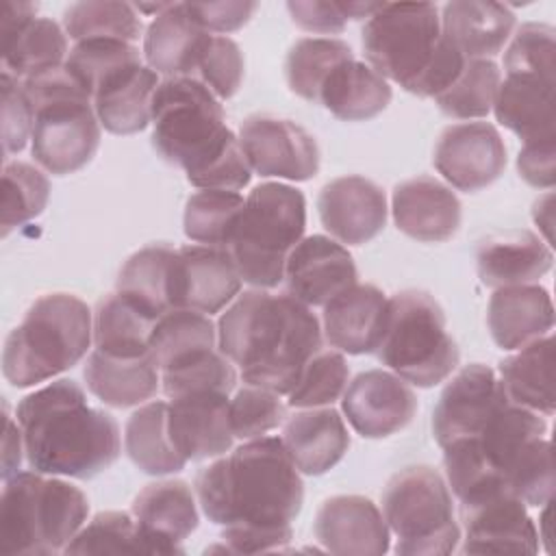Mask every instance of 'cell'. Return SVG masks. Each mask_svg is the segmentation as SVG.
Wrapping results in <instances>:
<instances>
[{"label": "cell", "mask_w": 556, "mask_h": 556, "mask_svg": "<svg viewBox=\"0 0 556 556\" xmlns=\"http://www.w3.org/2000/svg\"><path fill=\"white\" fill-rule=\"evenodd\" d=\"M195 495L208 521L224 528L230 552L282 549L304 502V482L282 439L241 443L195 476Z\"/></svg>", "instance_id": "6da1fadb"}, {"label": "cell", "mask_w": 556, "mask_h": 556, "mask_svg": "<svg viewBox=\"0 0 556 556\" xmlns=\"http://www.w3.org/2000/svg\"><path fill=\"white\" fill-rule=\"evenodd\" d=\"M219 352L241 369L245 384L289 393L321 350L319 319L289 293L250 289L217 321Z\"/></svg>", "instance_id": "7a4b0ae2"}, {"label": "cell", "mask_w": 556, "mask_h": 556, "mask_svg": "<svg viewBox=\"0 0 556 556\" xmlns=\"http://www.w3.org/2000/svg\"><path fill=\"white\" fill-rule=\"evenodd\" d=\"M152 146L167 163L182 167L193 187L239 191L250 182L252 167L239 137L226 126L215 93L200 80H161L152 98Z\"/></svg>", "instance_id": "3957f363"}, {"label": "cell", "mask_w": 556, "mask_h": 556, "mask_svg": "<svg viewBox=\"0 0 556 556\" xmlns=\"http://www.w3.org/2000/svg\"><path fill=\"white\" fill-rule=\"evenodd\" d=\"M15 417L33 471L89 480L119 458L117 421L91 408L83 387L74 380L61 378L26 395Z\"/></svg>", "instance_id": "277c9868"}, {"label": "cell", "mask_w": 556, "mask_h": 556, "mask_svg": "<svg viewBox=\"0 0 556 556\" xmlns=\"http://www.w3.org/2000/svg\"><path fill=\"white\" fill-rule=\"evenodd\" d=\"M361 41L371 70L419 98L443 93L467 63L441 33L439 9L430 2H382Z\"/></svg>", "instance_id": "5b68a950"}, {"label": "cell", "mask_w": 556, "mask_h": 556, "mask_svg": "<svg viewBox=\"0 0 556 556\" xmlns=\"http://www.w3.org/2000/svg\"><path fill=\"white\" fill-rule=\"evenodd\" d=\"M89 515L87 495L59 478L17 471L0 497V556H50L65 549Z\"/></svg>", "instance_id": "8992f818"}, {"label": "cell", "mask_w": 556, "mask_h": 556, "mask_svg": "<svg viewBox=\"0 0 556 556\" xmlns=\"http://www.w3.org/2000/svg\"><path fill=\"white\" fill-rule=\"evenodd\" d=\"M93 339L89 306L72 293H48L33 302L2 350V374L17 387H35L83 361Z\"/></svg>", "instance_id": "52a82bcc"}, {"label": "cell", "mask_w": 556, "mask_h": 556, "mask_svg": "<svg viewBox=\"0 0 556 556\" xmlns=\"http://www.w3.org/2000/svg\"><path fill=\"white\" fill-rule=\"evenodd\" d=\"M306 228L304 193L282 182H261L250 191L226 245L243 282L274 289L285 278L289 252Z\"/></svg>", "instance_id": "ba28073f"}, {"label": "cell", "mask_w": 556, "mask_h": 556, "mask_svg": "<svg viewBox=\"0 0 556 556\" xmlns=\"http://www.w3.org/2000/svg\"><path fill=\"white\" fill-rule=\"evenodd\" d=\"M376 356L395 376L424 389L443 382L460 361L441 304L417 289L389 298Z\"/></svg>", "instance_id": "9c48e42d"}, {"label": "cell", "mask_w": 556, "mask_h": 556, "mask_svg": "<svg viewBox=\"0 0 556 556\" xmlns=\"http://www.w3.org/2000/svg\"><path fill=\"white\" fill-rule=\"evenodd\" d=\"M382 515L400 556H445L458 547L450 486L430 465L406 467L387 482Z\"/></svg>", "instance_id": "30bf717a"}, {"label": "cell", "mask_w": 556, "mask_h": 556, "mask_svg": "<svg viewBox=\"0 0 556 556\" xmlns=\"http://www.w3.org/2000/svg\"><path fill=\"white\" fill-rule=\"evenodd\" d=\"M100 146V119L93 102H56L35 111L30 150L54 176L85 167Z\"/></svg>", "instance_id": "8fae6325"}, {"label": "cell", "mask_w": 556, "mask_h": 556, "mask_svg": "<svg viewBox=\"0 0 556 556\" xmlns=\"http://www.w3.org/2000/svg\"><path fill=\"white\" fill-rule=\"evenodd\" d=\"M241 150L263 178L311 180L319 172V146L300 124L274 115H250L239 128Z\"/></svg>", "instance_id": "7c38bea8"}, {"label": "cell", "mask_w": 556, "mask_h": 556, "mask_svg": "<svg viewBox=\"0 0 556 556\" xmlns=\"http://www.w3.org/2000/svg\"><path fill=\"white\" fill-rule=\"evenodd\" d=\"M434 167L458 191L484 189L506 169L504 139L489 122L452 124L437 141Z\"/></svg>", "instance_id": "4fadbf2b"}, {"label": "cell", "mask_w": 556, "mask_h": 556, "mask_svg": "<svg viewBox=\"0 0 556 556\" xmlns=\"http://www.w3.org/2000/svg\"><path fill=\"white\" fill-rule=\"evenodd\" d=\"M510 402L500 378L489 365H465L441 391L432 413V434L443 447L454 439L473 437Z\"/></svg>", "instance_id": "5bb4252c"}, {"label": "cell", "mask_w": 556, "mask_h": 556, "mask_svg": "<svg viewBox=\"0 0 556 556\" xmlns=\"http://www.w3.org/2000/svg\"><path fill=\"white\" fill-rule=\"evenodd\" d=\"M341 410L361 437L384 439L413 421L417 395L400 376L384 369H369L345 387Z\"/></svg>", "instance_id": "9a60e30c"}, {"label": "cell", "mask_w": 556, "mask_h": 556, "mask_svg": "<svg viewBox=\"0 0 556 556\" xmlns=\"http://www.w3.org/2000/svg\"><path fill=\"white\" fill-rule=\"evenodd\" d=\"M241 282L226 248H178L172 265V308L219 313L239 295Z\"/></svg>", "instance_id": "2e32d148"}, {"label": "cell", "mask_w": 556, "mask_h": 556, "mask_svg": "<svg viewBox=\"0 0 556 556\" xmlns=\"http://www.w3.org/2000/svg\"><path fill=\"white\" fill-rule=\"evenodd\" d=\"M358 271L348 248L326 235L302 237L285 263L287 293L306 306H326L356 285Z\"/></svg>", "instance_id": "e0dca14e"}, {"label": "cell", "mask_w": 556, "mask_h": 556, "mask_svg": "<svg viewBox=\"0 0 556 556\" xmlns=\"http://www.w3.org/2000/svg\"><path fill=\"white\" fill-rule=\"evenodd\" d=\"M526 508L510 493H495L463 506L465 539L460 554H536L539 530Z\"/></svg>", "instance_id": "ac0fdd59"}, {"label": "cell", "mask_w": 556, "mask_h": 556, "mask_svg": "<svg viewBox=\"0 0 556 556\" xmlns=\"http://www.w3.org/2000/svg\"><path fill=\"white\" fill-rule=\"evenodd\" d=\"M228 393L202 391L172 397L167 432L176 452L187 460L222 456L232 447Z\"/></svg>", "instance_id": "d6986e66"}, {"label": "cell", "mask_w": 556, "mask_h": 556, "mask_svg": "<svg viewBox=\"0 0 556 556\" xmlns=\"http://www.w3.org/2000/svg\"><path fill=\"white\" fill-rule=\"evenodd\" d=\"M317 211L330 237L348 245L371 241L387 224L384 191L363 176H341L324 185Z\"/></svg>", "instance_id": "ffe728a7"}, {"label": "cell", "mask_w": 556, "mask_h": 556, "mask_svg": "<svg viewBox=\"0 0 556 556\" xmlns=\"http://www.w3.org/2000/svg\"><path fill=\"white\" fill-rule=\"evenodd\" d=\"M315 539L330 554L382 556L389 552V526L365 495L328 497L315 515Z\"/></svg>", "instance_id": "44dd1931"}, {"label": "cell", "mask_w": 556, "mask_h": 556, "mask_svg": "<svg viewBox=\"0 0 556 556\" xmlns=\"http://www.w3.org/2000/svg\"><path fill=\"white\" fill-rule=\"evenodd\" d=\"M391 211L397 230L426 243L452 239L463 217L456 193L430 176L400 182L393 189Z\"/></svg>", "instance_id": "7402d4cb"}, {"label": "cell", "mask_w": 556, "mask_h": 556, "mask_svg": "<svg viewBox=\"0 0 556 556\" xmlns=\"http://www.w3.org/2000/svg\"><path fill=\"white\" fill-rule=\"evenodd\" d=\"M132 517L150 539L154 554H182L180 543L198 528V508L185 480H161L143 486L132 502Z\"/></svg>", "instance_id": "603a6c76"}, {"label": "cell", "mask_w": 556, "mask_h": 556, "mask_svg": "<svg viewBox=\"0 0 556 556\" xmlns=\"http://www.w3.org/2000/svg\"><path fill=\"white\" fill-rule=\"evenodd\" d=\"M389 298L376 285H352L324 306L326 341L348 354L376 352Z\"/></svg>", "instance_id": "cb8c5ba5"}, {"label": "cell", "mask_w": 556, "mask_h": 556, "mask_svg": "<svg viewBox=\"0 0 556 556\" xmlns=\"http://www.w3.org/2000/svg\"><path fill=\"white\" fill-rule=\"evenodd\" d=\"M486 321L493 341L502 350H519L526 343L552 332V295L539 285H513L495 289L489 300Z\"/></svg>", "instance_id": "d4e9b609"}, {"label": "cell", "mask_w": 556, "mask_h": 556, "mask_svg": "<svg viewBox=\"0 0 556 556\" xmlns=\"http://www.w3.org/2000/svg\"><path fill=\"white\" fill-rule=\"evenodd\" d=\"M282 443L298 471L321 476L345 456L350 434L339 410L317 406L300 410L285 421Z\"/></svg>", "instance_id": "484cf974"}, {"label": "cell", "mask_w": 556, "mask_h": 556, "mask_svg": "<svg viewBox=\"0 0 556 556\" xmlns=\"http://www.w3.org/2000/svg\"><path fill=\"white\" fill-rule=\"evenodd\" d=\"M549 245L530 230H513L489 237L476 254L478 276L486 287L502 289L532 285L552 269Z\"/></svg>", "instance_id": "4316f807"}, {"label": "cell", "mask_w": 556, "mask_h": 556, "mask_svg": "<svg viewBox=\"0 0 556 556\" xmlns=\"http://www.w3.org/2000/svg\"><path fill=\"white\" fill-rule=\"evenodd\" d=\"M515 13L500 2L456 0L443 7L441 33L465 59H493L513 35Z\"/></svg>", "instance_id": "83f0119b"}, {"label": "cell", "mask_w": 556, "mask_h": 556, "mask_svg": "<svg viewBox=\"0 0 556 556\" xmlns=\"http://www.w3.org/2000/svg\"><path fill=\"white\" fill-rule=\"evenodd\" d=\"M159 76L152 67L135 63L111 74L93 93V111L113 135H132L152 122V98Z\"/></svg>", "instance_id": "f1b7e54d"}, {"label": "cell", "mask_w": 556, "mask_h": 556, "mask_svg": "<svg viewBox=\"0 0 556 556\" xmlns=\"http://www.w3.org/2000/svg\"><path fill=\"white\" fill-rule=\"evenodd\" d=\"M493 113L502 126L523 143L556 139L554 135V80L528 74H506L500 83Z\"/></svg>", "instance_id": "f546056e"}, {"label": "cell", "mask_w": 556, "mask_h": 556, "mask_svg": "<svg viewBox=\"0 0 556 556\" xmlns=\"http://www.w3.org/2000/svg\"><path fill=\"white\" fill-rule=\"evenodd\" d=\"M208 33L191 17L185 2L167 4L143 35L148 67L167 78L191 76L198 50Z\"/></svg>", "instance_id": "4dcf8cb0"}, {"label": "cell", "mask_w": 556, "mask_h": 556, "mask_svg": "<svg viewBox=\"0 0 556 556\" xmlns=\"http://www.w3.org/2000/svg\"><path fill=\"white\" fill-rule=\"evenodd\" d=\"M159 367L150 354L137 358L109 356L93 350L85 365L87 389L104 404L113 408H128L143 404L156 395L159 389Z\"/></svg>", "instance_id": "1f68e13d"}, {"label": "cell", "mask_w": 556, "mask_h": 556, "mask_svg": "<svg viewBox=\"0 0 556 556\" xmlns=\"http://www.w3.org/2000/svg\"><path fill=\"white\" fill-rule=\"evenodd\" d=\"M554 334L539 337L500 363V382L510 402L541 415H554Z\"/></svg>", "instance_id": "d6a6232c"}, {"label": "cell", "mask_w": 556, "mask_h": 556, "mask_svg": "<svg viewBox=\"0 0 556 556\" xmlns=\"http://www.w3.org/2000/svg\"><path fill=\"white\" fill-rule=\"evenodd\" d=\"M391 98L387 78L356 59L341 63L319 91V104L343 122L371 119L389 106Z\"/></svg>", "instance_id": "836d02e7"}, {"label": "cell", "mask_w": 556, "mask_h": 556, "mask_svg": "<svg viewBox=\"0 0 556 556\" xmlns=\"http://www.w3.org/2000/svg\"><path fill=\"white\" fill-rule=\"evenodd\" d=\"M156 319L119 291L109 293L93 311L96 350L119 358L146 356L150 354V334Z\"/></svg>", "instance_id": "e575fe53"}, {"label": "cell", "mask_w": 556, "mask_h": 556, "mask_svg": "<svg viewBox=\"0 0 556 556\" xmlns=\"http://www.w3.org/2000/svg\"><path fill=\"white\" fill-rule=\"evenodd\" d=\"M124 447L128 458L143 473L167 476L185 469L182 458L167 432V402L154 400L137 408L124 428Z\"/></svg>", "instance_id": "d590c367"}, {"label": "cell", "mask_w": 556, "mask_h": 556, "mask_svg": "<svg viewBox=\"0 0 556 556\" xmlns=\"http://www.w3.org/2000/svg\"><path fill=\"white\" fill-rule=\"evenodd\" d=\"M174 256L176 250L167 243H154L137 250L117 276V291L154 317L172 311Z\"/></svg>", "instance_id": "8d00e7d4"}, {"label": "cell", "mask_w": 556, "mask_h": 556, "mask_svg": "<svg viewBox=\"0 0 556 556\" xmlns=\"http://www.w3.org/2000/svg\"><path fill=\"white\" fill-rule=\"evenodd\" d=\"M65 54H70L67 35L48 17H35L2 39L4 72L22 80L43 70L63 65Z\"/></svg>", "instance_id": "74e56055"}, {"label": "cell", "mask_w": 556, "mask_h": 556, "mask_svg": "<svg viewBox=\"0 0 556 556\" xmlns=\"http://www.w3.org/2000/svg\"><path fill=\"white\" fill-rule=\"evenodd\" d=\"M354 59L352 48L334 37H304L298 39L285 61V76L289 89L308 100L319 102V91L328 76L345 61Z\"/></svg>", "instance_id": "f35d334b"}, {"label": "cell", "mask_w": 556, "mask_h": 556, "mask_svg": "<svg viewBox=\"0 0 556 556\" xmlns=\"http://www.w3.org/2000/svg\"><path fill=\"white\" fill-rule=\"evenodd\" d=\"M217 343V328L211 315L191 308H172L163 313L150 334V356L159 369L187 358L195 352L211 350Z\"/></svg>", "instance_id": "ab89813d"}, {"label": "cell", "mask_w": 556, "mask_h": 556, "mask_svg": "<svg viewBox=\"0 0 556 556\" xmlns=\"http://www.w3.org/2000/svg\"><path fill=\"white\" fill-rule=\"evenodd\" d=\"M63 28L70 39H119L132 43L141 35V17L135 4L117 0H87L70 4L63 13Z\"/></svg>", "instance_id": "60d3db41"}, {"label": "cell", "mask_w": 556, "mask_h": 556, "mask_svg": "<svg viewBox=\"0 0 556 556\" xmlns=\"http://www.w3.org/2000/svg\"><path fill=\"white\" fill-rule=\"evenodd\" d=\"M243 198L237 191L202 189L187 200L185 206V235L200 245L226 248L237 219L243 211Z\"/></svg>", "instance_id": "b9f144b4"}, {"label": "cell", "mask_w": 556, "mask_h": 556, "mask_svg": "<svg viewBox=\"0 0 556 556\" xmlns=\"http://www.w3.org/2000/svg\"><path fill=\"white\" fill-rule=\"evenodd\" d=\"M502 76L493 59H467L456 80L434 100L439 109L456 119L486 117L500 89Z\"/></svg>", "instance_id": "7bdbcfd3"}, {"label": "cell", "mask_w": 556, "mask_h": 556, "mask_svg": "<svg viewBox=\"0 0 556 556\" xmlns=\"http://www.w3.org/2000/svg\"><path fill=\"white\" fill-rule=\"evenodd\" d=\"M65 554H154L137 519L122 510L98 513L65 545Z\"/></svg>", "instance_id": "ee69618b"}, {"label": "cell", "mask_w": 556, "mask_h": 556, "mask_svg": "<svg viewBox=\"0 0 556 556\" xmlns=\"http://www.w3.org/2000/svg\"><path fill=\"white\" fill-rule=\"evenodd\" d=\"M163 393L172 400L187 393H202V391H219L230 393L237 384V371L228 356L219 350H202L187 358L172 363L169 367L161 369Z\"/></svg>", "instance_id": "f6af8a7d"}, {"label": "cell", "mask_w": 556, "mask_h": 556, "mask_svg": "<svg viewBox=\"0 0 556 556\" xmlns=\"http://www.w3.org/2000/svg\"><path fill=\"white\" fill-rule=\"evenodd\" d=\"M50 198L48 178L30 163L13 161L2 169V237L41 215Z\"/></svg>", "instance_id": "bcb514c9"}, {"label": "cell", "mask_w": 556, "mask_h": 556, "mask_svg": "<svg viewBox=\"0 0 556 556\" xmlns=\"http://www.w3.org/2000/svg\"><path fill=\"white\" fill-rule=\"evenodd\" d=\"M141 63V52L135 43L119 39H87L74 43L70 50L65 65L76 76V80L91 96L98 87L122 67Z\"/></svg>", "instance_id": "7dc6e473"}, {"label": "cell", "mask_w": 556, "mask_h": 556, "mask_svg": "<svg viewBox=\"0 0 556 556\" xmlns=\"http://www.w3.org/2000/svg\"><path fill=\"white\" fill-rule=\"evenodd\" d=\"M350 378V367L341 352L319 350L302 369L295 387L287 393L293 408H317L337 402Z\"/></svg>", "instance_id": "c3c4849f"}, {"label": "cell", "mask_w": 556, "mask_h": 556, "mask_svg": "<svg viewBox=\"0 0 556 556\" xmlns=\"http://www.w3.org/2000/svg\"><path fill=\"white\" fill-rule=\"evenodd\" d=\"M189 78L200 80L222 100L232 98L243 83V54L237 41L208 33L198 50Z\"/></svg>", "instance_id": "681fc988"}, {"label": "cell", "mask_w": 556, "mask_h": 556, "mask_svg": "<svg viewBox=\"0 0 556 556\" xmlns=\"http://www.w3.org/2000/svg\"><path fill=\"white\" fill-rule=\"evenodd\" d=\"M506 74L552 78L556 72V33L549 24L526 22L513 35L504 52Z\"/></svg>", "instance_id": "f907efd6"}, {"label": "cell", "mask_w": 556, "mask_h": 556, "mask_svg": "<svg viewBox=\"0 0 556 556\" xmlns=\"http://www.w3.org/2000/svg\"><path fill=\"white\" fill-rule=\"evenodd\" d=\"M230 428L237 439L250 441L265 437L269 430L285 421V404L280 393L245 384L230 400Z\"/></svg>", "instance_id": "816d5d0a"}, {"label": "cell", "mask_w": 556, "mask_h": 556, "mask_svg": "<svg viewBox=\"0 0 556 556\" xmlns=\"http://www.w3.org/2000/svg\"><path fill=\"white\" fill-rule=\"evenodd\" d=\"M0 85H2V146H4V156H9L13 152L24 150L26 141L33 135L35 115L22 89L20 78L11 76L9 72H2Z\"/></svg>", "instance_id": "f5cc1de1"}, {"label": "cell", "mask_w": 556, "mask_h": 556, "mask_svg": "<svg viewBox=\"0 0 556 556\" xmlns=\"http://www.w3.org/2000/svg\"><path fill=\"white\" fill-rule=\"evenodd\" d=\"M22 89L30 102L33 115L35 111L56 102H93L65 63L24 78Z\"/></svg>", "instance_id": "db71d44e"}, {"label": "cell", "mask_w": 556, "mask_h": 556, "mask_svg": "<svg viewBox=\"0 0 556 556\" xmlns=\"http://www.w3.org/2000/svg\"><path fill=\"white\" fill-rule=\"evenodd\" d=\"M191 17L206 33H232L248 24L258 9L256 2H185Z\"/></svg>", "instance_id": "11a10c76"}, {"label": "cell", "mask_w": 556, "mask_h": 556, "mask_svg": "<svg viewBox=\"0 0 556 556\" xmlns=\"http://www.w3.org/2000/svg\"><path fill=\"white\" fill-rule=\"evenodd\" d=\"M554 156H556L554 139L523 143V148L519 150V156H517L519 176L536 189H552L554 180H556Z\"/></svg>", "instance_id": "9f6ffc18"}, {"label": "cell", "mask_w": 556, "mask_h": 556, "mask_svg": "<svg viewBox=\"0 0 556 556\" xmlns=\"http://www.w3.org/2000/svg\"><path fill=\"white\" fill-rule=\"evenodd\" d=\"M287 9L291 13V20L308 30V33H319V35H337L343 33L345 28V15L339 9V2H321V0H295L287 2Z\"/></svg>", "instance_id": "6f0895ef"}, {"label": "cell", "mask_w": 556, "mask_h": 556, "mask_svg": "<svg viewBox=\"0 0 556 556\" xmlns=\"http://www.w3.org/2000/svg\"><path fill=\"white\" fill-rule=\"evenodd\" d=\"M7 410L9 408L4 402V439H2V478L4 480H9L13 473L20 471L22 452H24V439H22L20 424L15 426Z\"/></svg>", "instance_id": "680465c9"}, {"label": "cell", "mask_w": 556, "mask_h": 556, "mask_svg": "<svg viewBox=\"0 0 556 556\" xmlns=\"http://www.w3.org/2000/svg\"><path fill=\"white\" fill-rule=\"evenodd\" d=\"M37 17V4L35 2H15L4 0L0 2V39H7L15 30H20L24 24Z\"/></svg>", "instance_id": "91938a15"}, {"label": "cell", "mask_w": 556, "mask_h": 556, "mask_svg": "<svg viewBox=\"0 0 556 556\" xmlns=\"http://www.w3.org/2000/svg\"><path fill=\"white\" fill-rule=\"evenodd\" d=\"M382 2H339L341 13L345 15V20H363V17H371Z\"/></svg>", "instance_id": "94428289"}]
</instances>
